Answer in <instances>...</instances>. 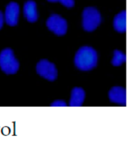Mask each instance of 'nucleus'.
Instances as JSON below:
<instances>
[{
	"instance_id": "6",
	"label": "nucleus",
	"mask_w": 127,
	"mask_h": 147,
	"mask_svg": "<svg viewBox=\"0 0 127 147\" xmlns=\"http://www.w3.org/2000/svg\"><path fill=\"white\" fill-rule=\"evenodd\" d=\"M20 7L16 2H10L6 7L5 13V20L8 26H14L18 22Z\"/></svg>"
},
{
	"instance_id": "12",
	"label": "nucleus",
	"mask_w": 127,
	"mask_h": 147,
	"mask_svg": "<svg viewBox=\"0 0 127 147\" xmlns=\"http://www.w3.org/2000/svg\"><path fill=\"white\" fill-rule=\"evenodd\" d=\"M61 3L67 7H72L74 6V0H58Z\"/></svg>"
},
{
	"instance_id": "14",
	"label": "nucleus",
	"mask_w": 127,
	"mask_h": 147,
	"mask_svg": "<svg viewBox=\"0 0 127 147\" xmlns=\"http://www.w3.org/2000/svg\"><path fill=\"white\" fill-rule=\"evenodd\" d=\"M3 23H4V16L3 13L0 11V29L2 28V26H3Z\"/></svg>"
},
{
	"instance_id": "2",
	"label": "nucleus",
	"mask_w": 127,
	"mask_h": 147,
	"mask_svg": "<svg viewBox=\"0 0 127 147\" xmlns=\"http://www.w3.org/2000/svg\"><path fill=\"white\" fill-rule=\"evenodd\" d=\"M20 67L19 62L15 58L14 52L11 49H5L0 53V68L6 74L17 73Z\"/></svg>"
},
{
	"instance_id": "9",
	"label": "nucleus",
	"mask_w": 127,
	"mask_h": 147,
	"mask_svg": "<svg viewBox=\"0 0 127 147\" xmlns=\"http://www.w3.org/2000/svg\"><path fill=\"white\" fill-rule=\"evenodd\" d=\"M85 93L84 90L80 88H75L72 90L71 97L70 100V106L80 107L84 100Z\"/></svg>"
},
{
	"instance_id": "15",
	"label": "nucleus",
	"mask_w": 127,
	"mask_h": 147,
	"mask_svg": "<svg viewBox=\"0 0 127 147\" xmlns=\"http://www.w3.org/2000/svg\"><path fill=\"white\" fill-rule=\"evenodd\" d=\"M49 2H58V0H48Z\"/></svg>"
},
{
	"instance_id": "8",
	"label": "nucleus",
	"mask_w": 127,
	"mask_h": 147,
	"mask_svg": "<svg viewBox=\"0 0 127 147\" xmlns=\"http://www.w3.org/2000/svg\"><path fill=\"white\" fill-rule=\"evenodd\" d=\"M23 12H24V16L28 22H34L37 20L38 13L37 11V5L32 0L27 1L25 3Z\"/></svg>"
},
{
	"instance_id": "7",
	"label": "nucleus",
	"mask_w": 127,
	"mask_h": 147,
	"mask_svg": "<svg viewBox=\"0 0 127 147\" xmlns=\"http://www.w3.org/2000/svg\"><path fill=\"white\" fill-rule=\"evenodd\" d=\"M108 97L111 102L120 105H126V90L121 87L112 88L108 93Z\"/></svg>"
},
{
	"instance_id": "4",
	"label": "nucleus",
	"mask_w": 127,
	"mask_h": 147,
	"mask_svg": "<svg viewBox=\"0 0 127 147\" xmlns=\"http://www.w3.org/2000/svg\"><path fill=\"white\" fill-rule=\"evenodd\" d=\"M37 74L49 81H54L58 76V71L54 63L47 60H41L36 66Z\"/></svg>"
},
{
	"instance_id": "11",
	"label": "nucleus",
	"mask_w": 127,
	"mask_h": 147,
	"mask_svg": "<svg viewBox=\"0 0 127 147\" xmlns=\"http://www.w3.org/2000/svg\"><path fill=\"white\" fill-rule=\"evenodd\" d=\"M126 55L123 52L119 50H115L114 52V57L111 61L112 65L118 67V66L122 65L124 62L126 61Z\"/></svg>"
},
{
	"instance_id": "3",
	"label": "nucleus",
	"mask_w": 127,
	"mask_h": 147,
	"mask_svg": "<svg viewBox=\"0 0 127 147\" xmlns=\"http://www.w3.org/2000/svg\"><path fill=\"white\" fill-rule=\"evenodd\" d=\"M101 22V15L95 7H88L82 13V26L87 32H92Z\"/></svg>"
},
{
	"instance_id": "10",
	"label": "nucleus",
	"mask_w": 127,
	"mask_h": 147,
	"mask_svg": "<svg viewBox=\"0 0 127 147\" xmlns=\"http://www.w3.org/2000/svg\"><path fill=\"white\" fill-rule=\"evenodd\" d=\"M114 28L117 32L123 33L126 30V13L125 11L118 13L114 19Z\"/></svg>"
},
{
	"instance_id": "5",
	"label": "nucleus",
	"mask_w": 127,
	"mask_h": 147,
	"mask_svg": "<svg viewBox=\"0 0 127 147\" xmlns=\"http://www.w3.org/2000/svg\"><path fill=\"white\" fill-rule=\"evenodd\" d=\"M47 26L50 31L59 36L65 34L67 30V21L58 14H52L49 17Z\"/></svg>"
},
{
	"instance_id": "1",
	"label": "nucleus",
	"mask_w": 127,
	"mask_h": 147,
	"mask_svg": "<svg viewBox=\"0 0 127 147\" xmlns=\"http://www.w3.org/2000/svg\"><path fill=\"white\" fill-rule=\"evenodd\" d=\"M97 53L93 48L82 47L75 55L74 63L78 69L88 71L93 69L97 64Z\"/></svg>"
},
{
	"instance_id": "13",
	"label": "nucleus",
	"mask_w": 127,
	"mask_h": 147,
	"mask_svg": "<svg viewBox=\"0 0 127 147\" xmlns=\"http://www.w3.org/2000/svg\"><path fill=\"white\" fill-rule=\"evenodd\" d=\"M51 106L66 107V106H67V104H66V103L62 100H57V101H55L51 105Z\"/></svg>"
}]
</instances>
